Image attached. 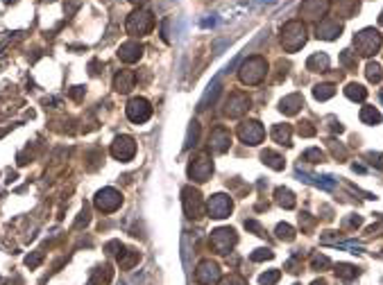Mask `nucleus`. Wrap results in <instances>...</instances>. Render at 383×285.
<instances>
[{
    "mask_svg": "<svg viewBox=\"0 0 383 285\" xmlns=\"http://www.w3.org/2000/svg\"><path fill=\"white\" fill-rule=\"evenodd\" d=\"M301 158L309 161V163H322L324 161V152L320 147H311V149H306V152L301 154Z\"/></svg>",
    "mask_w": 383,
    "mask_h": 285,
    "instance_id": "nucleus-38",
    "label": "nucleus"
},
{
    "mask_svg": "<svg viewBox=\"0 0 383 285\" xmlns=\"http://www.w3.org/2000/svg\"><path fill=\"white\" fill-rule=\"evenodd\" d=\"M345 95L349 100H354V102H363L365 98H367V88L365 86H360V84H347V88H345Z\"/></svg>",
    "mask_w": 383,
    "mask_h": 285,
    "instance_id": "nucleus-31",
    "label": "nucleus"
},
{
    "mask_svg": "<svg viewBox=\"0 0 383 285\" xmlns=\"http://www.w3.org/2000/svg\"><path fill=\"white\" fill-rule=\"evenodd\" d=\"M331 9V0H304L299 5V16L304 21H322Z\"/></svg>",
    "mask_w": 383,
    "mask_h": 285,
    "instance_id": "nucleus-14",
    "label": "nucleus"
},
{
    "mask_svg": "<svg viewBox=\"0 0 383 285\" xmlns=\"http://www.w3.org/2000/svg\"><path fill=\"white\" fill-rule=\"evenodd\" d=\"M252 260H254V262H261V260H272V258H274V251H272V249H256V251H252Z\"/></svg>",
    "mask_w": 383,
    "mask_h": 285,
    "instance_id": "nucleus-40",
    "label": "nucleus"
},
{
    "mask_svg": "<svg viewBox=\"0 0 383 285\" xmlns=\"http://www.w3.org/2000/svg\"><path fill=\"white\" fill-rule=\"evenodd\" d=\"M134 154H136V140L127 134L116 136L114 143H111V156L120 163H127L134 158Z\"/></svg>",
    "mask_w": 383,
    "mask_h": 285,
    "instance_id": "nucleus-10",
    "label": "nucleus"
},
{
    "mask_svg": "<svg viewBox=\"0 0 383 285\" xmlns=\"http://www.w3.org/2000/svg\"><path fill=\"white\" fill-rule=\"evenodd\" d=\"M295 229H292L290 224H286V222H281V224H277V238L283 240V242H292L295 240Z\"/></svg>",
    "mask_w": 383,
    "mask_h": 285,
    "instance_id": "nucleus-35",
    "label": "nucleus"
},
{
    "mask_svg": "<svg viewBox=\"0 0 383 285\" xmlns=\"http://www.w3.org/2000/svg\"><path fill=\"white\" fill-rule=\"evenodd\" d=\"M274 199H277V204L281 208H295V204H297L292 190H288V188H277L274 190Z\"/></svg>",
    "mask_w": 383,
    "mask_h": 285,
    "instance_id": "nucleus-28",
    "label": "nucleus"
},
{
    "mask_svg": "<svg viewBox=\"0 0 383 285\" xmlns=\"http://www.w3.org/2000/svg\"><path fill=\"white\" fill-rule=\"evenodd\" d=\"M342 34V23L338 18H322L315 27V36L322 41H336Z\"/></svg>",
    "mask_w": 383,
    "mask_h": 285,
    "instance_id": "nucleus-17",
    "label": "nucleus"
},
{
    "mask_svg": "<svg viewBox=\"0 0 383 285\" xmlns=\"http://www.w3.org/2000/svg\"><path fill=\"white\" fill-rule=\"evenodd\" d=\"M118 57L125 63H136L143 57V45L138 41H127V43H123L118 48Z\"/></svg>",
    "mask_w": 383,
    "mask_h": 285,
    "instance_id": "nucleus-18",
    "label": "nucleus"
},
{
    "mask_svg": "<svg viewBox=\"0 0 383 285\" xmlns=\"http://www.w3.org/2000/svg\"><path fill=\"white\" fill-rule=\"evenodd\" d=\"M381 43H383L381 32L374 30V27H365V30H360L358 34L354 36V48L360 57H372V54H376L378 50H381Z\"/></svg>",
    "mask_w": 383,
    "mask_h": 285,
    "instance_id": "nucleus-2",
    "label": "nucleus"
},
{
    "mask_svg": "<svg viewBox=\"0 0 383 285\" xmlns=\"http://www.w3.org/2000/svg\"><path fill=\"white\" fill-rule=\"evenodd\" d=\"M93 204H96V208L102 213H114V211H118L120 204H123V195L116 188H102L96 193Z\"/></svg>",
    "mask_w": 383,
    "mask_h": 285,
    "instance_id": "nucleus-11",
    "label": "nucleus"
},
{
    "mask_svg": "<svg viewBox=\"0 0 383 285\" xmlns=\"http://www.w3.org/2000/svg\"><path fill=\"white\" fill-rule=\"evenodd\" d=\"M299 224H301V229H311V226H313V220L309 217V213H301L299 215Z\"/></svg>",
    "mask_w": 383,
    "mask_h": 285,
    "instance_id": "nucleus-49",
    "label": "nucleus"
},
{
    "mask_svg": "<svg viewBox=\"0 0 383 285\" xmlns=\"http://www.w3.org/2000/svg\"><path fill=\"white\" fill-rule=\"evenodd\" d=\"M232 145V134H229L227 127H213L209 134V149L215 154H224Z\"/></svg>",
    "mask_w": 383,
    "mask_h": 285,
    "instance_id": "nucleus-16",
    "label": "nucleus"
},
{
    "mask_svg": "<svg viewBox=\"0 0 383 285\" xmlns=\"http://www.w3.org/2000/svg\"><path fill=\"white\" fill-rule=\"evenodd\" d=\"M111 278H114V269L109 265H100L93 269L91 274V285H109Z\"/></svg>",
    "mask_w": 383,
    "mask_h": 285,
    "instance_id": "nucleus-24",
    "label": "nucleus"
},
{
    "mask_svg": "<svg viewBox=\"0 0 383 285\" xmlns=\"http://www.w3.org/2000/svg\"><path fill=\"white\" fill-rule=\"evenodd\" d=\"M107 251H109V253H118V251H123V244H120L118 240H111V242H107Z\"/></svg>",
    "mask_w": 383,
    "mask_h": 285,
    "instance_id": "nucleus-48",
    "label": "nucleus"
},
{
    "mask_svg": "<svg viewBox=\"0 0 383 285\" xmlns=\"http://www.w3.org/2000/svg\"><path fill=\"white\" fill-rule=\"evenodd\" d=\"M220 90H222V84H220V79H213V84L209 86V90L204 93V98L200 100V107H197V111H204L209 104H213L215 98L220 95Z\"/></svg>",
    "mask_w": 383,
    "mask_h": 285,
    "instance_id": "nucleus-26",
    "label": "nucleus"
},
{
    "mask_svg": "<svg viewBox=\"0 0 383 285\" xmlns=\"http://www.w3.org/2000/svg\"><path fill=\"white\" fill-rule=\"evenodd\" d=\"M301 107H304V98H301V93H290L279 102V111L286 113V116H295V113H299Z\"/></svg>",
    "mask_w": 383,
    "mask_h": 285,
    "instance_id": "nucleus-20",
    "label": "nucleus"
},
{
    "mask_svg": "<svg viewBox=\"0 0 383 285\" xmlns=\"http://www.w3.org/2000/svg\"><path fill=\"white\" fill-rule=\"evenodd\" d=\"M129 3H132V5H145L147 0H129Z\"/></svg>",
    "mask_w": 383,
    "mask_h": 285,
    "instance_id": "nucleus-52",
    "label": "nucleus"
},
{
    "mask_svg": "<svg viewBox=\"0 0 383 285\" xmlns=\"http://www.w3.org/2000/svg\"><path fill=\"white\" fill-rule=\"evenodd\" d=\"M245 229H247V231H254V235H261V238L265 235V229H263V226H261L256 220H245Z\"/></svg>",
    "mask_w": 383,
    "mask_h": 285,
    "instance_id": "nucleus-42",
    "label": "nucleus"
},
{
    "mask_svg": "<svg viewBox=\"0 0 383 285\" xmlns=\"http://www.w3.org/2000/svg\"><path fill=\"white\" fill-rule=\"evenodd\" d=\"M195 280L200 285H218L222 280V271H220V265L215 260H202L195 269Z\"/></svg>",
    "mask_w": 383,
    "mask_h": 285,
    "instance_id": "nucleus-13",
    "label": "nucleus"
},
{
    "mask_svg": "<svg viewBox=\"0 0 383 285\" xmlns=\"http://www.w3.org/2000/svg\"><path fill=\"white\" fill-rule=\"evenodd\" d=\"M272 138H274V143H279V145H290V138H292V127L290 125H274L272 127Z\"/></svg>",
    "mask_w": 383,
    "mask_h": 285,
    "instance_id": "nucleus-25",
    "label": "nucleus"
},
{
    "mask_svg": "<svg viewBox=\"0 0 383 285\" xmlns=\"http://www.w3.org/2000/svg\"><path fill=\"white\" fill-rule=\"evenodd\" d=\"M331 265V260H329L327 256H322V253H315L313 256V260H311V267H313V269H324V267H329Z\"/></svg>",
    "mask_w": 383,
    "mask_h": 285,
    "instance_id": "nucleus-41",
    "label": "nucleus"
},
{
    "mask_svg": "<svg viewBox=\"0 0 383 285\" xmlns=\"http://www.w3.org/2000/svg\"><path fill=\"white\" fill-rule=\"evenodd\" d=\"M209 242H211V247H213L215 253H229L234 247H236L238 235H236V231L229 229V226H220V229L211 231Z\"/></svg>",
    "mask_w": 383,
    "mask_h": 285,
    "instance_id": "nucleus-7",
    "label": "nucleus"
},
{
    "mask_svg": "<svg viewBox=\"0 0 383 285\" xmlns=\"http://www.w3.org/2000/svg\"><path fill=\"white\" fill-rule=\"evenodd\" d=\"M279 278H281V271H279V269H268L265 274L259 276V283L261 285H274Z\"/></svg>",
    "mask_w": 383,
    "mask_h": 285,
    "instance_id": "nucleus-39",
    "label": "nucleus"
},
{
    "mask_svg": "<svg viewBox=\"0 0 383 285\" xmlns=\"http://www.w3.org/2000/svg\"><path fill=\"white\" fill-rule=\"evenodd\" d=\"M197 138H200V125L193 120L191 127H188V136H186V143H184V149H191L193 145H197Z\"/></svg>",
    "mask_w": 383,
    "mask_h": 285,
    "instance_id": "nucleus-37",
    "label": "nucleus"
},
{
    "mask_svg": "<svg viewBox=\"0 0 383 285\" xmlns=\"http://www.w3.org/2000/svg\"><path fill=\"white\" fill-rule=\"evenodd\" d=\"M336 276L338 278H342V280H351V278L358 276V267L349 265V262H338L336 265Z\"/></svg>",
    "mask_w": 383,
    "mask_h": 285,
    "instance_id": "nucleus-30",
    "label": "nucleus"
},
{
    "mask_svg": "<svg viewBox=\"0 0 383 285\" xmlns=\"http://www.w3.org/2000/svg\"><path fill=\"white\" fill-rule=\"evenodd\" d=\"M182 204H184V213H186V217H191V220H200V217H204L206 204H204V199H202V195H200V190L197 188L186 185V188L182 190Z\"/></svg>",
    "mask_w": 383,
    "mask_h": 285,
    "instance_id": "nucleus-5",
    "label": "nucleus"
},
{
    "mask_svg": "<svg viewBox=\"0 0 383 285\" xmlns=\"http://www.w3.org/2000/svg\"><path fill=\"white\" fill-rule=\"evenodd\" d=\"M295 285H299V283H295Z\"/></svg>",
    "mask_w": 383,
    "mask_h": 285,
    "instance_id": "nucleus-56",
    "label": "nucleus"
},
{
    "mask_svg": "<svg viewBox=\"0 0 383 285\" xmlns=\"http://www.w3.org/2000/svg\"><path fill=\"white\" fill-rule=\"evenodd\" d=\"M136 84V75L132 70H120L114 77V90L116 93H129Z\"/></svg>",
    "mask_w": 383,
    "mask_h": 285,
    "instance_id": "nucleus-19",
    "label": "nucleus"
},
{
    "mask_svg": "<svg viewBox=\"0 0 383 285\" xmlns=\"http://www.w3.org/2000/svg\"><path fill=\"white\" fill-rule=\"evenodd\" d=\"M333 7H336V14L340 18H351V16H356V12H358L360 0H336Z\"/></svg>",
    "mask_w": 383,
    "mask_h": 285,
    "instance_id": "nucleus-23",
    "label": "nucleus"
},
{
    "mask_svg": "<svg viewBox=\"0 0 383 285\" xmlns=\"http://www.w3.org/2000/svg\"><path fill=\"white\" fill-rule=\"evenodd\" d=\"M311 285H327V280H322V278H320V280H313V283H311Z\"/></svg>",
    "mask_w": 383,
    "mask_h": 285,
    "instance_id": "nucleus-53",
    "label": "nucleus"
},
{
    "mask_svg": "<svg viewBox=\"0 0 383 285\" xmlns=\"http://www.w3.org/2000/svg\"><path fill=\"white\" fill-rule=\"evenodd\" d=\"M378 25H383V12H381V16H378Z\"/></svg>",
    "mask_w": 383,
    "mask_h": 285,
    "instance_id": "nucleus-54",
    "label": "nucleus"
},
{
    "mask_svg": "<svg viewBox=\"0 0 383 285\" xmlns=\"http://www.w3.org/2000/svg\"><path fill=\"white\" fill-rule=\"evenodd\" d=\"M82 95H84V88H82V86H73V90H70V98H73V100H80Z\"/></svg>",
    "mask_w": 383,
    "mask_h": 285,
    "instance_id": "nucleus-50",
    "label": "nucleus"
},
{
    "mask_svg": "<svg viewBox=\"0 0 383 285\" xmlns=\"http://www.w3.org/2000/svg\"><path fill=\"white\" fill-rule=\"evenodd\" d=\"M360 120H363L365 125H378V122H381V113L374 107H363L360 109Z\"/></svg>",
    "mask_w": 383,
    "mask_h": 285,
    "instance_id": "nucleus-33",
    "label": "nucleus"
},
{
    "mask_svg": "<svg viewBox=\"0 0 383 285\" xmlns=\"http://www.w3.org/2000/svg\"><path fill=\"white\" fill-rule=\"evenodd\" d=\"M252 109V100L243 90H234L229 93V98L224 100V116L229 118H243Z\"/></svg>",
    "mask_w": 383,
    "mask_h": 285,
    "instance_id": "nucleus-8",
    "label": "nucleus"
},
{
    "mask_svg": "<svg viewBox=\"0 0 383 285\" xmlns=\"http://www.w3.org/2000/svg\"><path fill=\"white\" fill-rule=\"evenodd\" d=\"M306 43V27L301 21H288L281 27V45L286 52H297Z\"/></svg>",
    "mask_w": 383,
    "mask_h": 285,
    "instance_id": "nucleus-3",
    "label": "nucleus"
},
{
    "mask_svg": "<svg viewBox=\"0 0 383 285\" xmlns=\"http://www.w3.org/2000/svg\"><path fill=\"white\" fill-rule=\"evenodd\" d=\"M381 100H383V90H381Z\"/></svg>",
    "mask_w": 383,
    "mask_h": 285,
    "instance_id": "nucleus-55",
    "label": "nucleus"
},
{
    "mask_svg": "<svg viewBox=\"0 0 383 285\" xmlns=\"http://www.w3.org/2000/svg\"><path fill=\"white\" fill-rule=\"evenodd\" d=\"M333 95H336V86H333V84H318V86L313 88V98L320 100V102H324V100L333 98Z\"/></svg>",
    "mask_w": 383,
    "mask_h": 285,
    "instance_id": "nucleus-32",
    "label": "nucleus"
},
{
    "mask_svg": "<svg viewBox=\"0 0 383 285\" xmlns=\"http://www.w3.org/2000/svg\"><path fill=\"white\" fill-rule=\"evenodd\" d=\"M211 174H213V161H211V156L206 152L195 154V156L191 158V163H188V176H191L195 183H204V181L211 179Z\"/></svg>",
    "mask_w": 383,
    "mask_h": 285,
    "instance_id": "nucleus-6",
    "label": "nucleus"
},
{
    "mask_svg": "<svg viewBox=\"0 0 383 285\" xmlns=\"http://www.w3.org/2000/svg\"><path fill=\"white\" fill-rule=\"evenodd\" d=\"M286 269L290 271V274H297V271H301V262L297 260V258H290V260L286 262Z\"/></svg>",
    "mask_w": 383,
    "mask_h": 285,
    "instance_id": "nucleus-46",
    "label": "nucleus"
},
{
    "mask_svg": "<svg viewBox=\"0 0 383 285\" xmlns=\"http://www.w3.org/2000/svg\"><path fill=\"white\" fill-rule=\"evenodd\" d=\"M89 220H91V215H89V211H87V208H84V211L80 213L78 222H75V229H82L84 224H89Z\"/></svg>",
    "mask_w": 383,
    "mask_h": 285,
    "instance_id": "nucleus-47",
    "label": "nucleus"
},
{
    "mask_svg": "<svg viewBox=\"0 0 383 285\" xmlns=\"http://www.w3.org/2000/svg\"><path fill=\"white\" fill-rule=\"evenodd\" d=\"M232 208H234L232 197L224 195V193L211 195L209 202H206V213H209V217H213V220H224V217H229Z\"/></svg>",
    "mask_w": 383,
    "mask_h": 285,
    "instance_id": "nucleus-12",
    "label": "nucleus"
},
{
    "mask_svg": "<svg viewBox=\"0 0 383 285\" xmlns=\"http://www.w3.org/2000/svg\"><path fill=\"white\" fill-rule=\"evenodd\" d=\"M297 176H301V181H306V183H313V185H318V188H324V190L336 188V179H333V176H315V174H306V172H301L299 167H297Z\"/></svg>",
    "mask_w": 383,
    "mask_h": 285,
    "instance_id": "nucleus-22",
    "label": "nucleus"
},
{
    "mask_svg": "<svg viewBox=\"0 0 383 285\" xmlns=\"http://www.w3.org/2000/svg\"><path fill=\"white\" fill-rule=\"evenodd\" d=\"M340 63L347 68V70H356V66H358V57H356V52H351V50H342L340 52Z\"/></svg>",
    "mask_w": 383,
    "mask_h": 285,
    "instance_id": "nucleus-36",
    "label": "nucleus"
},
{
    "mask_svg": "<svg viewBox=\"0 0 383 285\" xmlns=\"http://www.w3.org/2000/svg\"><path fill=\"white\" fill-rule=\"evenodd\" d=\"M297 131H299V136H304V138H311V136H315V127L311 125V122H299Z\"/></svg>",
    "mask_w": 383,
    "mask_h": 285,
    "instance_id": "nucleus-43",
    "label": "nucleus"
},
{
    "mask_svg": "<svg viewBox=\"0 0 383 285\" xmlns=\"http://www.w3.org/2000/svg\"><path fill=\"white\" fill-rule=\"evenodd\" d=\"M329 66H331V59L327 52H315L306 59V70L311 72H327Z\"/></svg>",
    "mask_w": 383,
    "mask_h": 285,
    "instance_id": "nucleus-21",
    "label": "nucleus"
},
{
    "mask_svg": "<svg viewBox=\"0 0 383 285\" xmlns=\"http://www.w3.org/2000/svg\"><path fill=\"white\" fill-rule=\"evenodd\" d=\"M222 285H247V280L243 278V276H238V274H232V276H227V278L222 280Z\"/></svg>",
    "mask_w": 383,
    "mask_h": 285,
    "instance_id": "nucleus-44",
    "label": "nucleus"
},
{
    "mask_svg": "<svg viewBox=\"0 0 383 285\" xmlns=\"http://www.w3.org/2000/svg\"><path fill=\"white\" fill-rule=\"evenodd\" d=\"M360 222H363V220H360V217L356 215V217H349V220L345 222V226H360Z\"/></svg>",
    "mask_w": 383,
    "mask_h": 285,
    "instance_id": "nucleus-51",
    "label": "nucleus"
},
{
    "mask_svg": "<svg viewBox=\"0 0 383 285\" xmlns=\"http://www.w3.org/2000/svg\"><path fill=\"white\" fill-rule=\"evenodd\" d=\"M138 258H141V253H138V251H134V249H123V251L118 253L120 269H132V267L138 262Z\"/></svg>",
    "mask_w": 383,
    "mask_h": 285,
    "instance_id": "nucleus-27",
    "label": "nucleus"
},
{
    "mask_svg": "<svg viewBox=\"0 0 383 285\" xmlns=\"http://www.w3.org/2000/svg\"><path fill=\"white\" fill-rule=\"evenodd\" d=\"M41 260H43V253H41V251H34L32 256L25 258V265H28V267H37Z\"/></svg>",
    "mask_w": 383,
    "mask_h": 285,
    "instance_id": "nucleus-45",
    "label": "nucleus"
},
{
    "mask_svg": "<svg viewBox=\"0 0 383 285\" xmlns=\"http://www.w3.org/2000/svg\"><path fill=\"white\" fill-rule=\"evenodd\" d=\"M152 27H155V16H152V12H147V9H134L127 16V23H125V30L132 36L150 34Z\"/></svg>",
    "mask_w": 383,
    "mask_h": 285,
    "instance_id": "nucleus-4",
    "label": "nucleus"
},
{
    "mask_svg": "<svg viewBox=\"0 0 383 285\" xmlns=\"http://www.w3.org/2000/svg\"><path fill=\"white\" fill-rule=\"evenodd\" d=\"M365 77H367V79L372 81V84H378V81H381V77H383L381 63L369 61V63H367V68H365Z\"/></svg>",
    "mask_w": 383,
    "mask_h": 285,
    "instance_id": "nucleus-34",
    "label": "nucleus"
},
{
    "mask_svg": "<svg viewBox=\"0 0 383 285\" xmlns=\"http://www.w3.org/2000/svg\"><path fill=\"white\" fill-rule=\"evenodd\" d=\"M125 116H127L132 122H136V125H143L145 120H150L152 107L145 98H132L127 102V107H125Z\"/></svg>",
    "mask_w": 383,
    "mask_h": 285,
    "instance_id": "nucleus-15",
    "label": "nucleus"
},
{
    "mask_svg": "<svg viewBox=\"0 0 383 285\" xmlns=\"http://www.w3.org/2000/svg\"><path fill=\"white\" fill-rule=\"evenodd\" d=\"M268 75V61H265L261 54H254V57H247L245 61L241 63V70H238V77H241L243 84L247 86H256L265 79Z\"/></svg>",
    "mask_w": 383,
    "mask_h": 285,
    "instance_id": "nucleus-1",
    "label": "nucleus"
},
{
    "mask_svg": "<svg viewBox=\"0 0 383 285\" xmlns=\"http://www.w3.org/2000/svg\"><path fill=\"white\" fill-rule=\"evenodd\" d=\"M261 158H263L265 165H270L272 170H283V165H286V161H283L281 154L272 152V149H263L261 152Z\"/></svg>",
    "mask_w": 383,
    "mask_h": 285,
    "instance_id": "nucleus-29",
    "label": "nucleus"
},
{
    "mask_svg": "<svg viewBox=\"0 0 383 285\" xmlns=\"http://www.w3.org/2000/svg\"><path fill=\"white\" fill-rule=\"evenodd\" d=\"M238 138L245 145H250V147H256V145L263 143L265 129L259 120H243L241 125H238Z\"/></svg>",
    "mask_w": 383,
    "mask_h": 285,
    "instance_id": "nucleus-9",
    "label": "nucleus"
}]
</instances>
